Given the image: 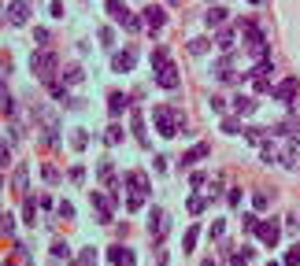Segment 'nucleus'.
<instances>
[{
  "mask_svg": "<svg viewBox=\"0 0 300 266\" xmlns=\"http://www.w3.org/2000/svg\"><path fill=\"white\" fill-rule=\"evenodd\" d=\"M152 118L159 126V137H178V126H185V118L171 108H152Z\"/></svg>",
  "mask_w": 300,
  "mask_h": 266,
  "instance_id": "obj_1",
  "label": "nucleus"
},
{
  "mask_svg": "<svg viewBox=\"0 0 300 266\" xmlns=\"http://www.w3.org/2000/svg\"><path fill=\"white\" fill-rule=\"evenodd\" d=\"M56 66H60V60H56V56H52L49 48H45V52H37L34 60H30V70H34L41 82H52V78H56Z\"/></svg>",
  "mask_w": 300,
  "mask_h": 266,
  "instance_id": "obj_2",
  "label": "nucleus"
},
{
  "mask_svg": "<svg viewBox=\"0 0 300 266\" xmlns=\"http://www.w3.org/2000/svg\"><path fill=\"white\" fill-rule=\"evenodd\" d=\"M108 15L115 18V22H123L130 34H134V30H141V26H145V18H134V15H130V8L123 4V0H108Z\"/></svg>",
  "mask_w": 300,
  "mask_h": 266,
  "instance_id": "obj_3",
  "label": "nucleus"
},
{
  "mask_svg": "<svg viewBox=\"0 0 300 266\" xmlns=\"http://www.w3.org/2000/svg\"><path fill=\"white\" fill-rule=\"evenodd\" d=\"M270 74H274V63L259 60L256 66H252V74H245V78H252V85H256V92H270Z\"/></svg>",
  "mask_w": 300,
  "mask_h": 266,
  "instance_id": "obj_4",
  "label": "nucleus"
},
{
  "mask_svg": "<svg viewBox=\"0 0 300 266\" xmlns=\"http://www.w3.org/2000/svg\"><path fill=\"white\" fill-rule=\"evenodd\" d=\"M167 230H171V218H167V211H159V207H152V214H148V236H156V240H163Z\"/></svg>",
  "mask_w": 300,
  "mask_h": 266,
  "instance_id": "obj_5",
  "label": "nucleus"
},
{
  "mask_svg": "<svg viewBox=\"0 0 300 266\" xmlns=\"http://www.w3.org/2000/svg\"><path fill=\"white\" fill-rule=\"evenodd\" d=\"M93 207H97V218L100 222H111V207H115V192H93Z\"/></svg>",
  "mask_w": 300,
  "mask_h": 266,
  "instance_id": "obj_6",
  "label": "nucleus"
},
{
  "mask_svg": "<svg viewBox=\"0 0 300 266\" xmlns=\"http://www.w3.org/2000/svg\"><path fill=\"white\" fill-rule=\"evenodd\" d=\"M156 85L159 89H178V85H182V78H178V66L174 63H163L156 70Z\"/></svg>",
  "mask_w": 300,
  "mask_h": 266,
  "instance_id": "obj_7",
  "label": "nucleus"
},
{
  "mask_svg": "<svg viewBox=\"0 0 300 266\" xmlns=\"http://www.w3.org/2000/svg\"><path fill=\"white\" fill-rule=\"evenodd\" d=\"M256 236L267 244V248H274V244H278V236H282V226H278L274 218H270V222H259V226H256Z\"/></svg>",
  "mask_w": 300,
  "mask_h": 266,
  "instance_id": "obj_8",
  "label": "nucleus"
},
{
  "mask_svg": "<svg viewBox=\"0 0 300 266\" xmlns=\"http://www.w3.org/2000/svg\"><path fill=\"white\" fill-rule=\"evenodd\" d=\"M270 96H274L278 104H293V100H296V78H285V82H278L274 89H270Z\"/></svg>",
  "mask_w": 300,
  "mask_h": 266,
  "instance_id": "obj_9",
  "label": "nucleus"
},
{
  "mask_svg": "<svg viewBox=\"0 0 300 266\" xmlns=\"http://www.w3.org/2000/svg\"><path fill=\"white\" fill-rule=\"evenodd\" d=\"M26 18H30V4H26V0H12V4H8V22L26 26Z\"/></svg>",
  "mask_w": 300,
  "mask_h": 266,
  "instance_id": "obj_10",
  "label": "nucleus"
},
{
  "mask_svg": "<svg viewBox=\"0 0 300 266\" xmlns=\"http://www.w3.org/2000/svg\"><path fill=\"white\" fill-rule=\"evenodd\" d=\"M134 63H137V52H134V48L111 56V66H115V74H130V70H134Z\"/></svg>",
  "mask_w": 300,
  "mask_h": 266,
  "instance_id": "obj_11",
  "label": "nucleus"
},
{
  "mask_svg": "<svg viewBox=\"0 0 300 266\" xmlns=\"http://www.w3.org/2000/svg\"><path fill=\"white\" fill-rule=\"evenodd\" d=\"M211 74H215L219 82H233V78H237V74H233V60H230V56L215 60V63H211Z\"/></svg>",
  "mask_w": 300,
  "mask_h": 266,
  "instance_id": "obj_12",
  "label": "nucleus"
},
{
  "mask_svg": "<svg viewBox=\"0 0 300 266\" xmlns=\"http://www.w3.org/2000/svg\"><path fill=\"white\" fill-rule=\"evenodd\" d=\"M204 156H211V144H204V140H200V144H193V148L182 156V170H185V166H193V163H200Z\"/></svg>",
  "mask_w": 300,
  "mask_h": 266,
  "instance_id": "obj_13",
  "label": "nucleus"
},
{
  "mask_svg": "<svg viewBox=\"0 0 300 266\" xmlns=\"http://www.w3.org/2000/svg\"><path fill=\"white\" fill-rule=\"evenodd\" d=\"M126 108H130V96H126V92H111V96H108V115L111 118H119Z\"/></svg>",
  "mask_w": 300,
  "mask_h": 266,
  "instance_id": "obj_14",
  "label": "nucleus"
},
{
  "mask_svg": "<svg viewBox=\"0 0 300 266\" xmlns=\"http://www.w3.org/2000/svg\"><path fill=\"white\" fill-rule=\"evenodd\" d=\"M141 15H145V26H148V30H159V26H163V18H167L163 8H156V4H148Z\"/></svg>",
  "mask_w": 300,
  "mask_h": 266,
  "instance_id": "obj_15",
  "label": "nucleus"
},
{
  "mask_svg": "<svg viewBox=\"0 0 300 266\" xmlns=\"http://www.w3.org/2000/svg\"><path fill=\"white\" fill-rule=\"evenodd\" d=\"M108 259L115 262V266H134V252H130V248H123V244H115V248L108 252Z\"/></svg>",
  "mask_w": 300,
  "mask_h": 266,
  "instance_id": "obj_16",
  "label": "nucleus"
},
{
  "mask_svg": "<svg viewBox=\"0 0 300 266\" xmlns=\"http://www.w3.org/2000/svg\"><path fill=\"white\" fill-rule=\"evenodd\" d=\"M126 185H130V192H134V196H145L148 192V178L141 174V170H137V174H126Z\"/></svg>",
  "mask_w": 300,
  "mask_h": 266,
  "instance_id": "obj_17",
  "label": "nucleus"
},
{
  "mask_svg": "<svg viewBox=\"0 0 300 266\" xmlns=\"http://www.w3.org/2000/svg\"><path fill=\"white\" fill-rule=\"evenodd\" d=\"M233 111H237V115H252V111H256V100L252 96H233Z\"/></svg>",
  "mask_w": 300,
  "mask_h": 266,
  "instance_id": "obj_18",
  "label": "nucleus"
},
{
  "mask_svg": "<svg viewBox=\"0 0 300 266\" xmlns=\"http://www.w3.org/2000/svg\"><path fill=\"white\" fill-rule=\"evenodd\" d=\"M204 22H208V26H222V22H226V8H208Z\"/></svg>",
  "mask_w": 300,
  "mask_h": 266,
  "instance_id": "obj_19",
  "label": "nucleus"
},
{
  "mask_svg": "<svg viewBox=\"0 0 300 266\" xmlns=\"http://www.w3.org/2000/svg\"><path fill=\"white\" fill-rule=\"evenodd\" d=\"M189 52L193 56H208L211 52V41H208V37H196V41H189Z\"/></svg>",
  "mask_w": 300,
  "mask_h": 266,
  "instance_id": "obj_20",
  "label": "nucleus"
},
{
  "mask_svg": "<svg viewBox=\"0 0 300 266\" xmlns=\"http://www.w3.org/2000/svg\"><path fill=\"white\" fill-rule=\"evenodd\" d=\"M134 133H137V140H141V144H148V133H145V115H141V111H134Z\"/></svg>",
  "mask_w": 300,
  "mask_h": 266,
  "instance_id": "obj_21",
  "label": "nucleus"
},
{
  "mask_svg": "<svg viewBox=\"0 0 300 266\" xmlns=\"http://www.w3.org/2000/svg\"><path fill=\"white\" fill-rule=\"evenodd\" d=\"M82 78H86V74H82V66H67V70H63V85H78Z\"/></svg>",
  "mask_w": 300,
  "mask_h": 266,
  "instance_id": "obj_22",
  "label": "nucleus"
},
{
  "mask_svg": "<svg viewBox=\"0 0 300 266\" xmlns=\"http://www.w3.org/2000/svg\"><path fill=\"white\" fill-rule=\"evenodd\" d=\"M233 41H237V34H233V30H219V48H222V52H230Z\"/></svg>",
  "mask_w": 300,
  "mask_h": 266,
  "instance_id": "obj_23",
  "label": "nucleus"
},
{
  "mask_svg": "<svg viewBox=\"0 0 300 266\" xmlns=\"http://www.w3.org/2000/svg\"><path fill=\"white\" fill-rule=\"evenodd\" d=\"M222 133H230V137L245 133V130H241V115H237V118H222Z\"/></svg>",
  "mask_w": 300,
  "mask_h": 266,
  "instance_id": "obj_24",
  "label": "nucleus"
},
{
  "mask_svg": "<svg viewBox=\"0 0 300 266\" xmlns=\"http://www.w3.org/2000/svg\"><path fill=\"white\" fill-rule=\"evenodd\" d=\"M26 182H30V170L19 166V170H15V192H26Z\"/></svg>",
  "mask_w": 300,
  "mask_h": 266,
  "instance_id": "obj_25",
  "label": "nucleus"
},
{
  "mask_svg": "<svg viewBox=\"0 0 300 266\" xmlns=\"http://www.w3.org/2000/svg\"><path fill=\"white\" fill-rule=\"evenodd\" d=\"M270 200H274V192H256V196H252V204H256V211H267Z\"/></svg>",
  "mask_w": 300,
  "mask_h": 266,
  "instance_id": "obj_26",
  "label": "nucleus"
},
{
  "mask_svg": "<svg viewBox=\"0 0 300 266\" xmlns=\"http://www.w3.org/2000/svg\"><path fill=\"white\" fill-rule=\"evenodd\" d=\"M104 140H108V144H119V140H123V126H119V122H115V126H108Z\"/></svg>",
  "mask_w": 300,
  "mask_h": 266,
  "instance_id": "obj_27",
  "label": "nucleus"
},
{
  "mask_svg": "<svg viewBox=\"0 0 300 266\" xmlns=\"http://www.w3.org/2000/svg\"><path fill=\"white\" fill-rule=\"evenodd\" d=\"M23 218H26V222H37V207H34V200H23Z\"/></svg>",
  "mask_w": 300,
  "mask_h": 266,
  "instance_id": "obj_28",
  "label": "nucleus"
},
{
  "mask_svg": "<svg viewBox=\"0 0 300 266\" xmlns=\"http://www.w3.org/2000/svg\"><path fill=\"white\" fill-rule=\"evenodd\" d=\"M71 144H74V148H78V152H82V148H86V144H89V133H86V130H74V137H71Z\"/></svg>",
  "mask_w": 300,
  "mask_h": 266,
  "instance_id": "obj_29",
  "label": "nucleus"
},
{
  "mask_svg": "<svg viewBox=\"0 0 300 266\" xmlns=\"http://www.w3.org/2000/svg\"><path fill=\"white\" fill-rule=\"evenodd\" d=\"M196 236H200V230L193 226V230L185 233V240H182V248H185V252H193V248H196Z\"/></svg>",
  "mask_w": 300,
  "mask_h": 266,
  "instance_id": "obj_30",
  "label": "nucleus"
},
{
  "mask_svg": "<svg viewBox=\"0 0 300 266\" xmlns=\"http://www.w3.org/2000/svg\"><path fill=\"white\" fill-rule=\"evenodd\" d=\"M52 255H56V259H71V248H67L63 240H56V244H52Z\"/></svg>",
  "mask_w": 300,
  "mask_h": 266,
  "instance_id": "obj_31",
  "label": "nucleus"
},
{
  "mask_svg": "<svg viewBox=\"0 0 300 266\" xmlns=\"http://www.w3.org/2000/svg\"><path fill=\"white\" fill-rule=\"evenodd\" d=\"M300 262V240L293 244V248H289V255H285V266H296Z\"/></svg>",
  "mask_w": 300,
  "mask_h": 266,
  "instance_id": "obj_32",
  "label": "nucleus"
},
{
  "mask_svg": "<svg viewBox=\"0 0 300 266\" xmlns=\"http://www.w3.org/2000/svg\"><path fill=\"white\" fill-rule=\"evenodd\" d=\"M245 137L252 140V144H267V140H263V130H245Z\"/></svg>",
  "mask_w": 300,
  "mask_h": 266,
  "instance_id": "obj_33",
  "label": "nucleus"
},
{
  "mask_svg": "<svg viewBox=\"0 0 300 266\" xmlns=\"http://www.w3.org/2000/svg\"><path fill=\"white\" fill-rule=\"evenodd\" d=\"M163 63H167V48H156V52H152V66L159 70V66H163Z\"/></svg>",
  "mask_w": 300,
  "mask_h": 266,
  "instance_id": "obj_34",
  "label": "nucleus"
},
{
  "mask_svg": "<svg viewBox=\"0 0 300 266\" xmlns=\"http://www.w3.org/2000/svg\"><path fill=\"white\" fill-rule=\"evenodd\" d=\"M241 226H245V230H248V233H256V226H259V218H256V214H245V218H241Z\"/></svg>",
  "mask_w": 300,
  "mask_h": 266,
  "instance_id": "obj_35",
  "label": "nucleus"
},
{
  "mask_svg": "<svg viewBox=\"0 0 300 266\" xmlns=\"http://www.w3.org/2000/svg\"><path fill=\"white\" fill-rule=\"evenodd\" d=\"M189 211H193V214L204 211V196H189Z\"/></svg>",
  "mask_w": 300,
  "mask_h": 266,
  "instance_id": "obj_36",
  "label": "nucleus"
},
{
  "mask_svg": "<svg viewBox=\"0 0 300 266\" xmlns=\"http://www.w3.org/2000/svg\"><path fill=\"white\" fill-rule=\"evenodd\" d=\"M8 163H12V148L0 140V166H8Z\"/></svg>",
  "mask_w": 300,
  "mask_h": 266,
  "instance_id": "obj_37",
  "label": "nucleus"
},
{
  "mask_svg": "<svg viewBox=\"0 0 300 266\" xmlns=\"http://www.w3.org/2000/svg\"><path fill=\"white\" fill-rule=\"evenodd\" d=\"M0 230L12 233V230H15V218H12V214H0Z\"/></svg>",
  "mask_w": 300,
  "mask_h": 266,
  "instance_id": "obj_38",
  "label": "nucleus"
},
{
  "mask_svg": "<svg viewBox=\"0 0 300 266\" xmlns=\"http://www.w3.org/2000/svg\"><path fill=\"white\" fill-rule=\"evenodd\" d=\"M34 41H37V44H49V30H45V26H37V30H34Z\"/></svg>",
  "mask_w": 300,
  "mask_h": 266,
  "instance_id": "obj_39",
  "label": "nucleus"
},
{
  "mask_svg": "<svg viewBox=\"0 0 300 266\" xmlns=\"http://www.w3.org/2000/svg\"><path fill=\"white\" fill-rule=\"evenodd\" d=\"M208 104H211V111H215V115H222V108H226V100H222V96H211Z\"/></svg>",
  "mask_w": 300,
  "mask_h": 266,
  "instance_id": "obj_40",
  "label": "nucleus"
},
{
  "mask_svg": "<svg viewBox=\"0 0 300 266\" xmlns=\"http://www.w3.org/2000/svg\"><path fill=\"white\" fill-rule=\"evenodd\" d=\"M100 41L111 48V44H115V30H108V26H104V30H100Z\"/></svg>",
  "mask_w": 300,
  "mask_h": 266,
  "instance_id": "obj_41",
  "label": "nucleus"
},
{
  "mask_svg": "<svg viewBox=\"0 0 300 266\" xmlns=\"http://www.w3.org/2000/svg\"><path fill=\"white\" fill-rule=\"evenodd\" d=\"M71 182H86V166H71Z\"/></svg>",
  "mask_w": 300,
  "mask_h": 266,
  "instance_id": "obj_42",
  "label": "nucleus"
},
{
  "mask_svg": "<svg viewBox=\"0 0 300 266\" xmlns=\"http://www.w3.org/2000/svg\"><path fill=\"white\" fill-rule=\"evenodd\" d=\"M60 218H74V207L67 204V200H63V204H60Z\"/></svg>",
  "mask_w": 300,
  "mask_h": 266,
  "instance_id": "obj_43",
  "label": "nucleus"
},
{
  "mask_svg": "<svg viewBox=\"0 0 300 266\" xmlns=\"http://www.w3.org/2000/svg\"><path fill=\"white\" fill-rule=\"evenodd\" d=\"M45 182H60V170H56V166H45Z\"/></svg>",
  "mask_w": 300,
  "mask_h": 266,
  "instance_id": "obj_44",
  "label": "nucleus"
},
{
  "mask_svg": "<svg viewBox=\"0 0 300 266\" xmlns=\"http://www.w3.org/2000/svg\"><path fill=\"white\" fill-rule=\"evenodd\" d=\"M226 200H230V207H237V204H241V188H230Z\"/></svg>",
  "mask_w": 300,
  "mask_h": 266,
  "instance_id": "obj_45",
  "label": "nucleus"
},
{
  "mask_svg": "<svg viewBox=\"0 0 300 266\" xmlns=\"http://www.w3.org/2000/svg\"><path fill=\"white\" fill-rule=\"evenodd\" d=\"M0 22H4V8H0Z\"/></svg>",
  "mask_w": 300,
  "mask_h": 266,
  "instance_id": "obj_46",
  "label": "nucleus"
},
{
  "mask_svg": "<svg viewBox=\"0 0 300 266\" xmlns=\"http://www.w3.org/2000/svg\"><path fill=\"white\" fill-rule=\"evenodd\" d=\"M252 4H263V0H252Z\"/></svg>",
  "mask_w": 300,
  "mask_h": 266,
  "instance_id": "obj_47",
  "label": "nucleus"
},
{
  "mask_svg": "<svg viewBox=\"0 0 300 266\" xmlns=\"http://www.w3.org/2000/svg\"><path fill=\"white\" fill-rule=\"evenodd\" d=\"M296 115H300V104H296Z\"/></svg>",
  "mask_w": 300,
  "mask_h": 266,
  "instance_id": "obj_48",
  "label": "nucleus"
},
{
  "mask_svg": "<svg viewBox=\"0 0 300 266\" xmlns=\"http://www.w3.org/2000/svg\"><path fill=\"white\" fill-rule=\"evenodd\" d=\"M267 266H278V262H267Z\"/></svg>",
  "mask_w": 300,
  "mask_h": 266,
  "instance_id": "obj_49",
  "label": "nucleus"
},
{
  "mask_svg": "<svg viewBox=\"0 0 300 266\" xmlns=\"http://www.w3.org/2000/svg\"><path fill=\"white\" fill-rule=\"evenodd\" d=\"M159 266H163V262H159Z\"/></svg>",
  "mask_w": 300,
  "mask_h": 266,
  "instance_id": "obj_50",
  "label": "nucleus"
},
{
  "mask_svg": "<svg viewBox=\"0 0 300 266\" xmlns=\"http://www.w3.org/2000/svg\"><path fill=\"white\" fill-rule=\"evenodd\" d=\"M8 266H12V262H8Z\"/></svg>",
  "mask_w": 300,
  "mask_h": 266,
  "instance_id": "obj_51",
  "label": "nucleus"
}]
</instances>
